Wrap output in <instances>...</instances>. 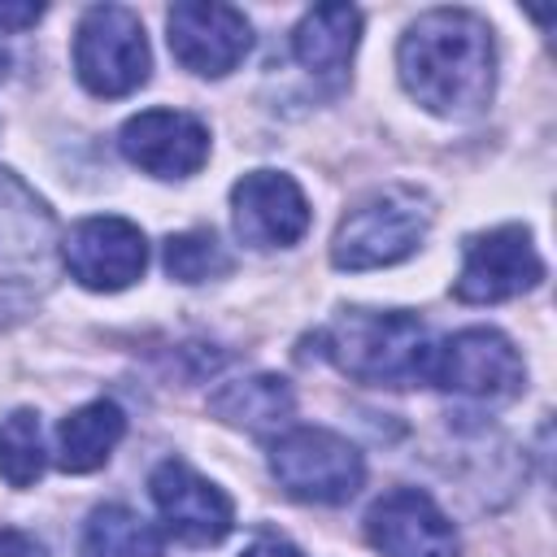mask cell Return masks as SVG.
Instances as JSON below:
<instances>
[{"instance_id": "52a82bcc", "label": "cell", "mask_w": 557, "mask_h": 557, "mask_svg": "<svg viewBox=\"0 0 557 557\" xmlns=\"http://www.w3.org/2000/svg\"><path fill=\"white\" fill-rule=\"evenodd\" d=\"M152 52L144 22L122 4H96L74 30V74L91 96H131L148 83Z\"/></svg>"}, {"instance_id": "2e32d148", "label": "cell", "mask_w": 557, "mask_h": 557, "mask_svg": "<svg viewBox=\"0 0 557 557\" xmlns=\"http://www.w3.org/2000/svg\"><path fill=\"white\" fill-rule=\"evenodd\" d=\"M361 39V13L352 4H318L292 30V57L309 74H339Z\"/></svg>"}, {"instance_id": "277c9868", "label": "cell", "mask_w": 557, "mask_h": 557, "mask_svg": "<svg viewBox=\"0 0 557 557\" xmlns=\"http://www.w3.org/2000/svg\"><path fill=\"white\" fill-rule=\"evenodd\" d=\"M431 231V205L413 187H383L344 213L331 239L339 270H379L413 257Z\"/></svg>"}, {"instance_id": "5b68a950", "label": "cell", "mask_w": 557, "mask_h": 557, "mask_svg": "<svg viewBox=\"0 0 557 557\" xmlns=\"http://www.w3.org/2000/svg\"><path fill=\"white\" fill-rule=\"evenodd\" d=\"M270 474L292 500L344 505L366 483V457L339 431L292 426L270 444Z\"/></svg>"}, {"instance_id": "7402d4cb", "label": "cell", "mask_w": 557, "mask_h": 557, "mask_svg": "<svg viewBox=\"0 0 557 557\" xmlns=\"http://www.w3.org/2000/svg\"><path fill=\"white\" fill-rule=\"evenodd\" d=\"M44 17V4H0V35H17Z\"/></svg>"}, {"instance_id": "30bf717a", "label": "cell", "mask_w": 557, "mask_h": 557, "mask_svg": "<svg viewBox=\"0 0 557 557\" xmlns=\"http://www.w3.org/2000/svg\"><path fill=\"white\" fill-rule=\"evenodd\" d=\"M170 30V52L178 57L183 70L200 78H222L231 74L248 48H252V26L239 9L213 4V0H183L165 13Z\"/></svg>"}, {"instance_id": "9a60e30c", "label": "cell", "mask_w": 557, "mask_h": 557, "mask_svg": "<svg viewBox=\"0 0 557 557\" xmlns=\"http://www.w3.org/2000/svg\"><path fill=\"white\" fill-rule=\"evenodd\" d=\"M126 435V413L113 400H87L57 426V466L65 474H91L100 470L113 448Z\"/></svg>"}, {"instance_id": "3957f363", "label": "cell", "mask_w": 557, "mask_h": 557, "mask_svg": "<svg viewBox=\"0 0 557 557\" xmlns=\"http://www.w3.org/2000/svg\"><path fill=\"white\" fill-rule=\"evenodd\" d=\"M52 209L13 174L0 170V322L30 313L57 278Z\"/></svg>"}, {"instance_id": "7c38bea8", "label": "cell", "mask_w": 557, "mask_h": 557, "mask_svg": "<svg viewBox=\"0 0 557 557\" xmlns=\"http://www.w3.org/2000/svg\"><path fill=\"white\" fill-rule=\"evenodd\" d=\"M231 226L248 248H292L309 231V200L292 174L252 170L231 187Z\"/></svg>"}, {"instance_id": "d6986e66", "label": "cell", "mask_w": 557, "mask_h": 557, "mask_svg": "<svg viewBox=\"0 0 557 557\" xmlns=\"http://www.w3.org/2000/svg\"><path fill=\"white\" fill-rule=\"evenodd\" d=\"M48 466L44 448V426L35 409H13L0 418V479L9 487H35Z\"/></svg>"}, {"instance_id": "603a6c76", "label": "cell", "mask_w": 557, "mask_h": 557, "mask_svg": "<svg viewBox=\"0 0 557 557\" xmlns=\"http://www.w3.org/2000/svg\"><path fill=\"white\" fill-rule=\"evenodd\" d=\"M239 557H305L300 548H292L287 540H257L252 548H244Z\"/></svg>"}, {"instance_id": "5bb4252c", "label": "cell", "mask_w": 557, "mask_h": 557, "mask_svg": "<svg viewBox=\"0 0 557 557\" xmlns=\"http://www.w3.org/2000/svg\"><path fill=\"white\" fill-rule=\"evenodd\" d=\"M117 148L152 178H187L209 161V126L183 109H144L122 122Z\"/></svg>"}, {"instance_id": "ffe728a7", "label": "cell", "mask_w": 557, "mask_h": 557, "mask_svg": "<svg viewBox=\"0 0 557 557\" xmlns=\"http://www.w3.org/2000/svg\"><path fill=\"white\" fill-rule=\"evenodd\" d=\"M165 274L178 283H209L231 274V252L213 231H183L165 239Z\"/></svg>"}, {"instance_id": "4fadbf2b", "label": "cell", "mask_w": 557, "mask_h": 557, "mask_svg": "<svg viewBox=\"0 0 557 557\" xmlns=\"http://www.w3.org/2000/svg\"><path fill=\"white\" fill-rule=\"evenodd\" d=\"M366 540L383 557H457L461 540L448 513L418 487H392L366 513Z\"/></svg>"}, {"instance_id": "9c48e42d", "label": "cell", "mask_w": 557, "mask_h": 557, "mask_svg": "<svg viewBox=\"0 0 557 557\" xmlns=\"http://www.w3.org/2000/svg\"><path fill=\"white\" fill-rule=\"evenodd\" d=\"M61 265L87 292H122L144 274L148 239L135 222L96 213L70 226V235L61 239Z\"/></svg>"}, {"instance_id": "7a4b0ae2", "label": "cell", "mask_w": 557, "mask_h": 557, "mask_svg": "<svg viewBox=\"0 0 557 557\" xmlns=\"http://www.w3.org/2000/svg\"><path fill=\"white\" fill-rule=\"evenodd\" d=\"M322 357L366 387H413L431 366L426 322L409 309H344L318 331Z\"/></svg>"}, {"instance_id": "8fae6325", "label": "cell", "mask_w": 557, "mask_h": 557, "mask_svg": "<svg viewBox=\"0 0 557 557\" xmlns=\"http://www.w3.org/2000/svg\"><path fill=\"white\" fill-rule=\"evenodd\" d=\"M148 496H152V505H157L165 531H170L174 540H183V544L205 548V544L226 540L231 527H235V505H231V496H226L218 483H209L200 470H191L187 461H178V457H170V461H161V466L152 470Z\"/></svg>"}, {"instance_id": "e0dca14e", "label": "cell", "mask_w": 557, "mask_h": 557, "mask_svg": "<svg viewBox=\"0 0 557 557\" xmlns=\"http://www.w3.org/2000/svg\"><path fill=\"white\" fill-rule=\"evenodd\" d=\"M209 409L231 426H244L252 435H270V431H283L292 422L296 396L278 374H248V379H231L226 387H218L209 396Z\"/></svg>"}, {"instance_id": "ba28073f", "label": "cell", "mask_w": 557, "mask_h": 557, "mask_svg": "<svg viewBox=\"0 0 557 557\" xmlns=\"http://www.w3.org/2000/svg\"><path fill=\"white\" fill-rule=\"evenodd\" d=\"M540 278H544V257L535 252L531 231L509 222L466 239L453 296L466 305H500L531 292Z\"/></svg>"}, {"instance_id": "44dd1931", "label": "cell", "mask_w": 557, "mask_h": 557, "mask_svg": "<svg viewBox=\"0 0 557 557\" xmlns=\"http://www.w3.org/2000/svg\"><path fill=\"white\" fill-rule=\"evenodd\" d=\"M0 557H48V544L35 540L30 531L0 527Z\"/></svg>"}, {"instance_id": "ac0fdd59", "label": "cell", "mask_w": 557, "mask_h": 557, "mask_svg": "<svg viewBox=\"0 0 557 557\" xmlns=\"http://www.w3.org/2000/svg\"><path fill=\"white\" fill-rule=\"evenodd\" d=\"M165 535L126 505H100L87 513L78 557H161Z\"/></svg>"}, {"instance_id": "8992f818", "label": "cell", "mask_w": 557, "mask_h": 557, "mask_svg": "<svg viewBox=\"0 0 557 557\" xmlns=\"http://www.w3.org/2000/svg\"><path fill=\"white\" fill-rule=\"evenodd\" d=\"M426 383H435L448 396H466L479 405H505L522 396L527 366L509 335L496 326H466L431 348Z\"/></svg>"}, {"instance_id": "6da1fadb", "label": "cell", "mask_w": 557, "mask_h": 557, "mask_svg": "<svg viewBox=\"0 0 557 557\" xmlns=\"http://www.w3.org/2000/svg\"><path fill=\"white\" fill-rule=\"evenodd\" d=\"M396 70L426 113L474 117L496 87L492 26L470 9H431L405 26Z\"/></svg>"}]
</instances>
